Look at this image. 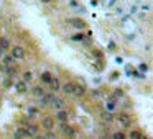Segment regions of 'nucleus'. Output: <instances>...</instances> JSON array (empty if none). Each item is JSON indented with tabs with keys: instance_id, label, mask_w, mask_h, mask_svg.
<instances>
[{
	"instance_id": "f257e3e1",
	"label": "nucleus",
	"mask_w": 153,
	"mask_h": 139,
	"mask_svg": "<svg viewBox=\"0 0 153 139\" xmlns=\"http://www.w3.org/2000/svg\"><path fill=\"white\" fill-rule=\"evenodd\" d=\"M68 25L76 28V30H86L87 28V23L81 18H68Z\"/></svg>"
},
{
	"instance_id": "f03ea898",
	"label": "nucleus",
	"mask_w": 153,
	"mask_h": 139,
	"mask_svg": "<svg viewBox=\"0 0 153 139\" xmlns=\"http://www.w3.org/2000/svg\"><path fill=\"white\" fill-rule=\"evenodd\" d=\"M115 119L119 121V124L122 128H130V124H132V118H130L128 113H119V116Z\"/></svg>"
},
{
	"instance_id": "7ed1b4c3",
	"label": "nucleus",
	"mask_w": 153,
	"mask_h": 139,
	"mask_svg": "<svg viewBox=\"0 0 153 139\" xmlns=\"http://www.w3.org/2000/svg\"><path fill=\"white\" fill-rule=\"evenodd\" d=\"M10 56L13 57V59H25V56H26V51L21 48V46H13L12 48V52Z\"/></svg>"
},
{
	"instance_id": "20e7f679",
	"label": "nucleus",
	"mask_w": 153,
	"mask_h": 139,
	"mask_svg": "<svg viewBox=\"0 0 153 139\" xmlns=\"http://www.w3.org/2000/svg\"><path fill=\"white\" fill-rule=\"evenodd\" d=\"M61 133L66 138H74L76 136V129L72 128V126H69L68 123H61Z\"/></svg>"
},
{
	"instance_id": "39448f33",
	"label": "nucleus",
	"mask_w": 153,
	"mask_h": 139,
	"mask_svg": "<svg viewBox=\"0 0 153 139\" xmlns=\"http://www.w3.org/2000/svg\"><path fill=\"white\" fill-rule=\"evenodd\" d=\"M13 138L15 139H26V138H31V133L26 128L21 126V128H18L15 133H13Z\"/></svg>"
},
{
	"instance_id": "423d86ee",
	"label": "nucleus",
	"mask_w": 153,
	"mask_h": 139,
	"mask_svg": "<svg viewBox=\"0 0 153 139\" xmlns=\"http://www.w3.org/2000/svg\"><path fill=\"white\" fill-rule=\"evenodd\" d=\"M41 124H43V128L46 131H53V128H54V118L53 116H45L43 121H41Z\"/></svg>"
},
{
	"instance_id": "0eeeda50",
	"label": "nucleus",
	"mask_w": 153,
	"mask_h": 139,
	"mask_svg": "<svg viewBox=\"0 0 153 139\" xmlns=\"http://www.w3.org/2000/svg\"><path fill=\"white\" fill-rule=\"evenodd\" d=\"M72 95H74V97H77V98L84 97V95H86V87H84L82 84H74V90H72Z\"/></svg>"
},
{
	"instance_id": "6e6552de",
	"label": "nucleus",
	"mask_w": 153,
	"mask_h": 139,
	"mask_svg": "<svg viewBox=\"0 0 153 139\" xmlns=\"http://www.w3.org/2000/svg\"><path fill=\"white\" fill-rule=\"evenodd\" d=\"M54 98H56V97H54L53 93H46L45 97L41 98V106H51L53 102H54Z\"/></svg>"
},
{
	"instance_id": "1a4fd4ad",
	"label": "nucleus",
	"mask_w": 153,
	"mask_h": 139,
	"mask_svg": "<svg viewBox=\"0 0 153 139\" xmlns=\"http://www.w3.org/2000/svg\"><path fill=\"white\" fill-rule=\"evenodd\" d=\"M54 118H56L59 123H68V119H69V114H68L66 110H59V111L56 113V116H54Z\"/></svg>"
},
{
	"instance_id": "9d476101",
	"label": "nucleus",
	"mask_w": 153,
	"mask_h": 139,
	"mask_svg": "<svg viewBox=\"0 0 153 139\" xmlns=\"http://www.w3.org/2000/svg\"><path fill=\"white\" fill-rule=\"evenodd\" d=\"M13 87H15V90L18 92V93H25L26 90H28V85H26V82H23V80L15 82V84H13Z\"/></svg>"
},
{
	"instance_id": "9b49d317",
	"label": "nucleus",
	"mask_w": 153,
	"mask_h": 139,
	"mask_svg": "<svg viewBox=\"0 0 153 139\" xmlns=\"http://www.w3.org/2000/svg\"><path fill=\"white\" fill-rule=\"evenodd\" d=\"M115 106H117V100L114 98V97H109V98H107V103H105V110L110 113V111H114V110H115Z\"/></svg>"
},
{
	"instance_id": "f8f14e48",
	"label": "nucleus",
	"mask_w": 153,
	"mask_h": 139,
	"mask_svg": "<svg viewBox=\"0 0 153 139\" xmlns=\"http://www.w3.org/2000/svg\"><path fill=\"white\" fill-rule=\"evenodd\" d=\"M61 90L66 95H72V90H74V84L72 82H66L64 85H61Z\"/></svg>"
},
{
	"instance_id": "ddd939ff",
	"label": "nucleus",
	"mask_w": 153,
	"mask_h": 139,
	"mask_svg": "<svg viewBox=\"0 0 153 139\" xmlns=\"http://www.w3.org/2000/svg\"><path fill=\"white\" fill-rule=\"evenodd\" d=\"M51 106H54V108H56L58 111H59V110H64V106H66V103H64V100H63V98H58V97H56Z\"/></svg>"
},
{
	"instance_id": "4468645a",
	"label": "nucleus",
	"mask_w": 153,
	"mask_h": 139,
	"mask_svg": "<svg viewBox=\"0 0 153 139\" xmlns=\"http://www.w3.org/2000/svg\"><path fill=\"white\" fill-rule=\"evenodd\" d=\"M50 87H51V90H53V92H58V90L61 89L59 79H58V77H53V79H51V82H50Z\"/></svg>"
},
{
	"instance_id": "2eb2a0df",
	"label": "nucleus",
	"mask_w": 153,
	"mask_h": 139,
	"mask_svg": "<svg viewBox=\"0 0 153 139\" xmlns=\"http://www.w3.org/2000/svg\"><path fill=\"white\" fill-rule=\"evenodd\" d=\"M13 62H15V59H13L12 56H3V57H2V64H3V67H12Z\"/></svg>"
},
{
	"instance_id": "dca6fc26",
	"label": "nucleus",
	"mask_w": 153,
	"mask_h": 139,
	"mask_svg": "<svg viewBox=\"0 0 153 139\" xmlns=\"http://www.w3.org/2000/svg\"><path fill=\"white\" fill-rule=\"evenodd\" d=\"M31 92H33V97H36V98H43V97H45V90L41 89V87H33V90H31Z\"/></svg>"
},
{
	"instance_id": "f3484780",
	"label": "nucleus",
	"mask_w": 153,
	"mask_h": 139,
	"mask_svg": "<svg viewBox=\"0 0 153 139\" xmlns=\"http://www.w3.org/2000/svg\"><path fill=\"white\" fill-rule=\"evenodd\" d=\"M40 79H41V82H45V84H50L51 79H53V75H51V72L45 70V72H43V74L40 75Z\"/></svg>"
},
{
	"instance_id": "a211bd4d",
	"label": "nucleus",
	"mask_w": 153,
	"mask_h": 139,
	"mask_svg": "<svg viewBox=\"0 0 153 139\" xmlns=\"http://www.w3.org/2000/svg\"><path fill=\"white\" fill-rule=\"evenodd\" d=\"M101 118H102V121H105V123H112L114 121V114L109 113V111H104V113L101 114Z\"/></svg>"
},
{
	"instance_id": "6ab92c4d",
	"label": "nucleus",
	"mask_w": 153,
	"mask_h": 139,
	"mask_svg": "<svg viewBox=\"0 0 153 139\" xmlns=\"http://www.w3.org/2000/svg\"><path fill=\"white\" fill-rule=\"evenodd\" d=\"M10 48V40L8 38H0V49H8Z\"/></svg>"
},
{
	"instance_id": "aec40b11",
	"label": "nucleus",
	"mask_w": 153,
	"mask_h": 139,
	"mask_svg": "<svg viewBox=\"0 0 153 139\" xmlns=\"http://www.w3.org/2000/svg\"><path fill=\"white\" fill-rule=\"evenodd\" d=\"M3 72H5V74L12 79V77L17 74V67H15V65H12V67H3Z\"/></svg>"
},
{
	"instance_id": "412c9836",
	"label": "nucleus",
	"mask_w": 153,
	"mask_h": 139,
	"mask_svg": "<svg viewBox=\"0 0 153 139\" xmlns=\"http://www.w3.org/2000/svg\"><path fill=\"white\" fill-rule=\"evenodd\" d=\"M71 40L76 41V43H84V41H86V36L82 35V33H76V35H72Z\"/></svg>"
},
{
	"instance_id": "4be33fe9",
	"label": "nucleus",
	"mask_w": 153,
	"mask_h": 139,
	"mask_svg": "<svg viewBox=\"0 0 153 139\" xmlns=\"http://www.w3.org/2000/svg\"><path fill=\"white\" fill-rule=\"evenodd\" d=\"M26 129L31 133V136H36V134H38V126H36V124H28Z\"/></svg>"
},
{
	"instance_id": "5701e85b",
	"label": "nucleus",
	"mask_w": 153,
	"mask_h": 139,
	"mask_svg": "<svg viewBox=\"0 0 153 139\" xmlns=\"http://www.w3.org/2000/svg\"><path fill=\"white\" fill-rule=\"evenodd\" d=\"M31 79H33V74H31L30 70H26V72H23V82H30Z\"/></svg>"
},
{
	"instance_id": "b1692460",
	"label": "nucleus",
	"mask_w": 153,
	"mask_h": 139,
	"mask_svg": "<svg viewBox=\"0 0 153 139\" xmlns=\"http://www.w3.org/2000/svg\"><path fill=\"white\" fill-rule=\"evenodd\" d=\"M122 97H123V92L120 89H115V90H114V98H115V100L122 98Z\"/></svg>"
},
{
	"instance_id": "393cba45",
	"label": "nucleus",
	"mask_w": 153,
	"mask_h": 139,
	"mask_svg": "<svg viewBox=\"0 0 153 139\" xmlns=\"http://www.w3.org/2000/svg\"><path fill=\"white\" fill-rule=\"evenodd\" d=\"M140 138H142V133H140V131H137V129L130 133V139H140Z\"/></svg>"
},
{
	"instance_id": "a878e982",
	"label": "nucleus",
	"mask_w": 153,
	"mask_h": 139,
	"mask_svg": "<svg viewBox=\"0 0 153 139\" xmlns=\"http://www.w3.org/2000/svg\"><path fill=\"white\" fill-rule=\"evenodd\" d=\"M12 85H13V82H12V79H10V77H7V79L3 80V87H5V89H10Z\"/></svg>"
},
{
	"instance_id": "bb28decb",
	"label": "nucleus",
	"mask_w": 153,
	"mask_h": 139,
	"mask_svg": "<svg viewBox=\"0 0 153 139\" xmlns=\"http://www.w3.org/2000/svg\"><path fill=\"white\" fill-rule=\"evenodd\" d=\"M92 56H94V57H96V59L97 61H102V52H101V51H92Z\"/></svg>"
},
{
	"instance_id": "cd10ccee",
	"label": "nucleus",
	"mask_w": 153,
	"mask_h": 139,
	"mask_svg": "<svg viewBox=\"0 0 153 139\" xmlns=\"http://www.w3.org/2000/svg\"><path fill=\"white\" fill-rule=\"evenodd\" d=\"M114 139H125V134L122 131H119V133H114Z\"/></svg>"
},
{
	"instance_id": "c85d7f7f",
	"label": "nucleus",
	"mask_w": 153,
	"mask_h": 139,
	"mask_svg": "<svg viewBox=\"0 0 153 139\" xmlns=\"http://www.w3.org/2000/svg\"><path fill=\"white\" fill-rule=\"evenodd\" d=\"M101 90H94V92H92V97H94V98H99V97H101Z\"/></svg>"
},
{
	"instance_id": "c756f323",
	"label": "nucleus",
	"mask_w": 153,
	"mask_h": 139,
	"mask_svg": "<svg viewBox=\"0 0 153 139\" xmlns=\"http://www.w3.org/2000/svg\"><path fill=\"white\" fill-rule=\"evenodd\" d=\"M36 113H38V110H36V108H28V114L33 116V114H36Z\"/></svg>"
},
{
	"instance_id": "7c9ffc66",
	"label": "nucleus",
	"mask_w": 153,
	"mask_h": 139,
	"mask_svg": "<svg viewBox=\"0 0 153 139\" xmlns=\"http://www.w3.org/2000/svg\"><path fill=\"white\" fill-rule=\"evenodd\" d=\"M94 67H96L97 70H102V62H101V61H99V62H96V64H94Z\"/></svg>"
},
{
	"instance_id": "2f4dec72",
	"label": "nucleus",
	"mask_w": 153,
	"mask_h": 139,
	"mask_svg": "<svg viewBox=\"0 0 153 139\" xmlns=\"http://www.w3.org/2000/svg\"><path fill=\"white\" fill-rule=\"evenodd\" d=\"M140 70H142V72H147V70H148L147 64H140Z\"/></svg>"
},
{
	"instance_id": "473e14b6",
	"label": "nucleus",
	"mask_w": 153,
	"mask_h": 139,
	"mask_svg": "<svg viewBox=\"0 0 153 139\" xmlns=\"http://www.w3.org/2000/svg\"><path fill=\"white\" fill-rule=\"evenodd\" d=\"M45 139H54V134H51V131H48V134H46Z\"/></svg>"
},
{
	"instance_id": "72a5a7b5",
	"label": "nucleus",
	"mask_w": 153,
	"mask_h": 139,
	"mask_svg": "<svg viewBox=\"0 0 153 139\" xmlns=\"http://www.w3.org/2000/svg\"><path fill=\"white\" fill-rule=\"evenodd\" d=\"M3 56H5V51L0 49V61H2V57H3Z\"/></svg>"
},
{
	"instance_id": "f704fd0d",
	"label": "nucleus",
	"mask_w": 153,
	"mask_h": 139,
	"mask_svg": "<svg viewBox=\"0 0 153 139\" xmlns=\"http://www.w3.org/2000/svg\"><path fill=\"white\" fill-rule=\"evenodd\" d=\"M35 139H45V138H43V136H36Z\"/></svg>"
},
{
	"instance_id": "c9c22d12",
	"label": "nucleus",
	"mask_w": 153,
	"mask_h": 139,
	"mask_svg": "<svg viewBox=\"0 0 153 139\" xmlns=\"http://www.w3.org/2000/svg\"><path fill=\"white\" fill-rule=\"evenodd\" d=\"M43 2H46V3H48V2H50V0H43Z\"/></svg>"
},
{
	"instance_id": "e433bc0d",
	"label": "nucleus",
	"mask_w": 153,
	"mask_h": 139,
	"mask_svg": "<svg viewBox=\"0 0 153 139\" xmlns=\"http://www.w3.org/2000/svg\"><path fill=\"white\" fill-rule=\"evenodd\" d=\"M101 139H107V138H101Z\"/></svg>"
}]
</instances>
